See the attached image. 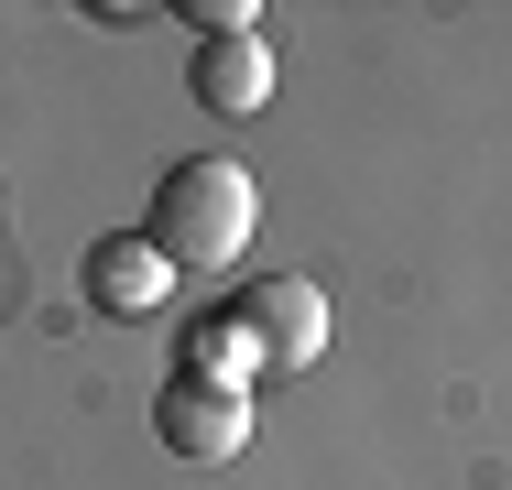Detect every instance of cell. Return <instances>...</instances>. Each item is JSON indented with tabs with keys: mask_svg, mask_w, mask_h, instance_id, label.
<instances>
[{
	"mask_svg": "<svg viewBox=\"0 0 512 490\" xmlns=\"http://www.w3.org/2000/svg\"><path fill=\"white\" fill-rule=\"evenodd\" d=\"M251 218H262V186L229 164V153H186L153 207H142V240L175 262V273H229L240 251H251Z\"/></svg>",
	"mask_w": 512,
	"mask_h": 490,
	"instance_id": "obj_1",
	"label": "cell"
},
{
	"mask_svg": "<svg viewBox=\"0 0 512 490\" xmlns=\"http://www.w3.org/2000/svg\"><path fill=\"white\" fill-rule=\"evenodd\" d=\"M229 327H240L251 371H316V360H327V294H316L306 273H262V284H240Z\"/></svg>",
	"mask_w": 512,
	"mask_h": 490,
	"instance_id": "obj_2",
	"label": "cell"
},
{
	"mask_svg": "<svg viewBox=\"0 0 512 490\" xmlns=\"http://www.w3.org/2000/svg\"><path fill=\"white\" fill-rule=\"evenodd\" d=\"M153 436L186 458V469H229L240 447H251V392H229V382H164V403H153Z\"/></svg>",
	"mask_w": 512,
	"mask_h": 490,
	"instance_id": "obj_3",
	"label": "cell"
},
{
	"mask_svg": "<svg viewBox=\"0 0 512 490\" xmlns=\"http://www.w3.org/2000/svg\"><path fill=\"white\" fill-rule=\"evenodd\" d=\"M77 284H88L99 316H164V305H175V262H164L142 229H120V240H88V273H77Z\"/></svg>",
	"mask_w": 512,
	"mask_h": 490,
	"instance_id": "obj_4",
	"label": "cell"
},
{
	"mask_svg": "<svg viewBox=\"0 0 512 490\" xmlns=\"http://www.w3.org/2000/svg\"><path fill=\"white\" fill-rule=\"evenodd\" d=\"M186 88H197L207 120H262L273 109V44L262 33H218V44H197Z\"/></svg>",
	"mask_w": 512,
	"mask_h": 490,
	"instance_id": "obj_5",
	"label": "cell"
},
{
	"mask_svg": "<svg viewBox=\"0 0 512 490\" xmlns=\"http://www.w3.org/2000/svg\"><path fill=\"white\" fill-rule=\"evenodd\" d=\"M186 22H197L207 44H218V33H251V22H262V11H251V0H197V11H186Z\"/></svg>",
	"mask_w": 512,
	"mask_h": 490,
	"instance_id": "obj_6",
	"label": "cell"
}]
</instances>
